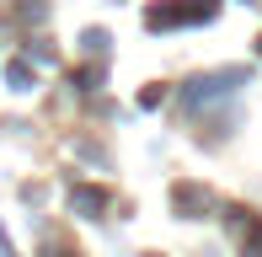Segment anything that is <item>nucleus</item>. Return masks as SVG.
Returning <instances> with one entry per match:
<instances>
[{"label":"nucleus","mask_w":262,"mask_h":257,"mask_svg":"<svg viewBox=\"0 0 262 257\" xmlns=\"http://www.w3.org/2000/svg\"><path fill=\"white\" fill-rule=\"evenodd\" d=\"M171 204L182 209L187 220H198V215H204V209H209V193L198 188V182H177V188H171Z\"/></svg>","instance_id":"obj_1"},{"label":"nucleus","mask_w":262,"mask_h":257,"mask_svg":"<svg viewBox=\"0 0 262 257\" xmlns=\"http://www.w3.org/2000/svg\"><path fill=\"white\" fill-rule=\"evenodd\" d=\"M70 204L86 209V215H102V209H107V193H102V188H75V193H70Z\"/></svg>","instance_id":"obj_2"},{"label":"nucleus","mask_w":262,"mask_h":257,"mask_svg":"<svg viewBox=\"0 0 262 257\" xmlns=\"http://www.w3.org/2000/svg\"><path fill=\"white\" fill-rule=\"evenodd\" d=\"M6 80H11V86H16V91H32V86H27V80H32V70L21 65V59L11 65V70H6Z\"/></svg>","instance_id":"obj_3"},{"label":"nucleus","mask_w":262,"mask_h":257,"mask_svg":"<svg viewBox=\"0 0 262 257\" xmlns=\"http://www.w3.org/2000/svg\"><path fill=\"white\" fill-rule=\"evenodd\" d=\"M246 230H252V247H246V257H262V220H246Z\"/></svg>","instance_id":"obj_4"},{"label":"nucleus","mask_w":262,"mask_h":257,"mask_svg":"<svg viewBox=\"0 0 262 257\" xmlns=\"http://www.w3.org/2000/svg\"><path fill=\"white\" fill-rule=\"evenodd\" d=\"M86 49H91V54H102V49H107V32H102V27H91V32H86Z\"/></svg>","instance_id":"obj_5"}]
</instances>
